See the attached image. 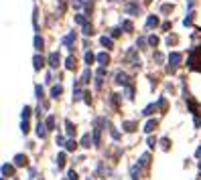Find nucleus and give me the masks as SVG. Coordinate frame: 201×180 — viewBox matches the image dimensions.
<instances>
[{"instance_id": "f257e3e1", "label": "nucleus", "mask_w": 201, "mask_h": 180, "mask_svg": "<svg viewBox=\"0 0 201 180\" xmlns=\"http://www.w3.org/2000/svg\"><path fill=\"white\" fill-rule=\"evenodd\" d=\"M124 10H126V14H138L140 6H138V2H128L126 6H124Z\"/></svg>"}, {"instance_id": "f03ea898", "label": "nucleus", "mask_w": 201, "mask_h": 180, "mask_svg": "<svg viewBox=\"0 0 201 180\" xmlns=\"http://www.w3.org/2000/svg\"><path fill=\"white\" fill-rule=\"evenodd\" d=\"M47 63H49L51 69H57V65H59V53H57V51H55V53H51L49 57H47Z\"/></svg>"}, {"instance_id": "7ed1b4c3", "label": "nucleus", "mask_w": 201, "mask_h": 180, "mask_svg": "<svg viewBox=\"0 0 201 180\" xmlns=\"http://www.w3.org/2000/svg\"><path fill=\"white\" fill-rule=\"evenodd\" d=\"M116 83H118V85H130V79H128L126 73L118 71V73H116Z\"/></svg>"}, {"instance_id": "20e7f679", "label": "nucleus", "mask_w": 201, "mask_h": 180, "mask_svg": "<svg viewBox=\"0 0 201 180\" xmlns=\"http://www.w3.org/2000/svg\"><path fill=\"white\" fill-rule=\"evenodd\" d=\"M169 61H171V65H173V67H177L179 63H181V53H177V51H173V53L169 55Z\"/></svg>"}, {"instance_id": "39448f33", "label": "nucleus", "mask_w": 201, "mask_h": 180, "mask_svg": "<svg viewBox=\"0 0 201 180\" xmlns=\"http://www.w3.org/2000/svg\"><path fill=\"white\" fill-rule=\"evenodd\" d=\"M47 130H49V128H47V123H43V122L37 123V136H39V138H45V136H47Z\"/></svg>"}, {"instance_id": "423d86ee", "label": "nucleus", "mask_w": 201, "mask_h": 180, "mask_svg": "<svg viewBox=\"0 0 201 180\" xmlns=\"http://www.w3.org/2000/svg\"><path fill=\"white\" fill-rule=\"evenodd\" d=\"M73 42H75V35L73 32H69V35H67L65 38H63V45H67V49H73Z\"/></svg>"}, {"instance_id": "0eeeda50", "label": "nucleus", "mask_w": 201, "mask_h": 180, "mask_svg": "<svg viewBox=\"0 0 201 180\" xmlns=\"http://www.w3.org/2000/svg\"><path fill=\"white\" fill-rule=\"evenodd\" d=\"M14 164L16 166H24V164H27V156H24V154H16V156H14Z\"/></svg>"}, {"instance_id": "6e6552de", "label": "nucleus", "mask_w": 201, "mask_h": 180, "mask_svg": "<svg viewBox=\"0 0 201 180\" xmlns=\"http://www.w3.org/2000/svg\"><path fill=\"white\" fill-rule=\"evenodd\" d=\"M96 59H98V63H100V65H108V63H110V57H108V53H100Z\"/></svg>"}, {"instance_id": "1a4fd4ad", "label": "nucleus", "mask_w": 201, "mask_h": 180, "mask_svg": "<svg viewBox=\"0 0 201 180\" xmlns=\"http://www.w3.org/2000/svg\"><path fill=\"white\" fill-rule=\"evenodd\" d=\"M155 128H156V122H155V119H148L146 126H144V132H146V134H151V132L155 130Z\"/></svg>"}, {"instance_id": "9d476101", "label": "nucleus", "mask_w": 201, "mask_h": 180, "mask_svg": "<svg viewBox=\"0 0 201 180\" xmlns=\"http://www.w3.org/2000/svg\"><path fill=\"white\" fill-rule=\"evenodd\" d=\"M2 174L4 176H12V174H14V168H12L10 164H4L2 166Z\"/></svg>"}, {"instance_id": "9b49d317", "label": "nucleus", "mask_w": 201, "mask_h": 180, "mask_svg": "<svg viewBox=\"0 0 201 180\" xmlns=\"http://www.w3.org/2000/svg\"><path fill=\"white\" fill-rule=\"evenodd\" d=\"M61 91H63V89H61V85H55V87L51 89V97H53V99H57V97L61 95Z\"/></svg>"}, {"instance_id": "f8f14e48", "label": "nucleus", "mask_w": 201, "mask_h": 180, "mask_svg": "<svg viewBox=\"0 0 201 180\" xmlns=\"http://www.w3.org/2000/svg\"><path fill=\"white\" fill-rule=\"evenodd\" d=\"M65 132H67V136H75V126L71 122H65Z\"/></svg>"}, {"instance_id": "ddd939ff", "label": "nucleus", "mask_w": 201, "mask_h": 180, "mask_svg": "<svg viewBox=\"0 0 201 180\" xmlns=\"http://www.w3.org/2000/svg\"><path fill=\"white\" fill-rule=\"evenodd\" d=\"M156 24H159V18H156L155 14H152V16H148V18H146V27H148V28H151V27H156Z\"/></svg>"}, {"instance_id": "4468645a", "label": "nucleus", "mask_w": 201, "mask_h": 180, "mask_svg": "<svg viewBox=\"0 0 201 180\" xmlns=\"http://www.w3.org/2000/svg\"><path fill=\"white\" fill-rule=\"evenodd\" d=\"M65 69H69V71H73V69H75V59H73V57H67V61H65Z\"/></svg>"}, {"instance_id": "2eb2a0df", "label": "nucleus", "mask_w": 201, "mask_h": 180, "mask_svg": "<svg viewBox=\"0 0 201 180\" xmlns=\"http://www.w3.org/2000/svg\"><path fill=\"white\" fill-rule=\"evenodd\" d=\"M122 128H124L126 132H134V130H136V123H134V122H124Z\"/></svg>"}, {"instance_id": "dca6fc26", "label": "nucleus", "mask_w": 201, "mask_h": 180, "mask_svg": "<svg viewBox=\"0 0 201 180\" xmlns=\"http://www.w3.org/2000/svg\"><path fill=\"white\" fill-rule=\"evenodd\" d=\"M100 42L106 47V49H112V38H110V37H102V38H100Z\"/></svg>"}, {"instance_id": "f3484780", "label": "nucleus", "mask_w": 201, "mask_h": 180, "mask_svg": "<svg viewBox=\"0 0 201 180\" xmlns=\"http://www.w3.org/2000/svg\"><path fill=\"white\" fill-rule=\"evenodd\" d=\"M81 146H83V148H89V146H92V138H89V134H85L83 138H81Z\"/></svg>"}, {"instance_id": "a211bd4d", "label": "nucleus", "mask_w": 201, "mask_h": 180, "mask_svg": "<svg viewBox=\"0 0 201 180\" xmlns=\"http://www.w3.org/2000/svg\"><path fill=\"white\" fill-rule=\"evenodd\" d=\"M43 65H45V59H43V57H39V55H37V57H35V69L39 71L41 67H43Z\"/></svg>"}, {"instance_id": "6ab92c4d", "label": "nucleus", "mask_w": 201, "mask_h": 180, "mask_svg": "<svg viewBox=\"0 0 201 180\" xmlns=\"http://www.w3.org/2000/svg\"><path fill=\"white\" fill-rule=\"evenodd\" d=\"M89 79H92V71L85 69V71H83V75H81V83H87Z\"/></svg>"}, {"instance_id": "aec40b11", "label": "nucleus", "mask_w": 201, "mask_h": 180, "mask_svg": "<svg viewBox=\"0 0 201 180\" xmlns=\"http://www.w3.org/2000/svg\"><path fill=\"white\" fill-rule=\"evenodd\" d=\"M35 49H37V51H41V49H43V38H41L39 35L35 37Z\"/></svg>"}, {"instance_id": "412c9836", "label": "nucleus", "mask_w": 201, "mask_h": 180, "mask_svg": "<svg viewBox=\"0 0 201 180\" xmlns=\"http://www.w3.org/2000/svg\"><path fill=\"white\" fill-rule=\"evenodd\" d=\"M63 164H65V154H59V156H57V166H59V168H63Z\"/></svg>"}, {"instance_id": "4be33fe9", "label": "nucleus", "mask_w": 201, "mask_h": 180, "mask_svg": "<svg viewBox=\"0 0 201 180\" xmlns=\"http://www.w3.org/2000/svg\"><path fill=\"white\" fill-rule=\"evenodd\" d=\"M47 128H49V130H55V118H53V115L47 118Z\"/></svg>"}, {"instance_id": "5701e85b", "label": "nucleus", "mask_w": 201, "mask_h": 180, "mask_svg": "<svg viewBox=\"0 0 201 180\" xmlns=\"http://www.w3.org/2000/svg\"><path fill=\"white\" fill-rule=\"evenodd\" d=\"M75 146H77V144H75L73 140H67V142H65V148L69 150V152H73V150H75Z\"/></svg>"}, {"instance_id": "b1692460", "label": "nucleus", "mask_w": 201, "mask_h": 180, "mask_svg": "<svg viewBox=\"0 0 201 180\" xmlns=\"http://www.w3.org/2000/svg\"><path fill=\"white\" fill-rule=\"evenodd\" d=\"M130 174H132V178H138V174H140V168H138V166H132V170H130Z\"/></svg>"}, {"instance_id": "393cba45", "label": "nucleus", "mask_w": 201, "mask_h": 180, "mask_svg": "<svg viewBox=\"0 0 201 180\" xmlns=\"http://www.w3.org/2000/svg\"><path fill=\"white\" fill-rule=\"evenodd\" d=\"M138 164H140V166H146V164H148V154H142V156H140Z\"/></svg>"}, {"instance_id": "a878e982", "label": "nucleus", "mask_w": 201, "mask_h": 180, "mask_svg": "<svg viewBox=\"0 0 201 180\" xmlns=\"http://www.w3.org/2000/svg\"><path fill=\"white\" fill-rule=\"evenodd\" d=\"M156 105H159V103H156ZM156 105H148V108H146V109H144V111H142V113H144V115H151V113H152V111H155V109H156Z\"/></svg>"}, {"instance_id": "bb28decb", "label": "nucleus", "mask_w": 201, "mask_h": 180, "mask_svg": "<svg viewBox=\"0 0 201 180\" xmlns=\"http://www.w3.org/2000/svg\"><path fill=\"white\" fill-rule=\"evenodd\" d=\"M35 93H37V97H39V101L43 99V87H41V85H37V87H35Z\"/></svg>"}, {"instance_id": "cd10ccee", "label": "nucleus", "mask_w": 201, "mask_h": 180, "mask_svg": "<svg viewBox=\"0 0 201 180\" xmlns=\"http://www.w3.org/2000/svg\"><path fill=\"white\" fill-rule=\"evenodd\" d=\"M173 10V4H162L161 6V12H171Z\"/></svg>"}, {"instance_id": "c85d7f7f", "label": "nucleus", "mask_w": 201, "mask_h": 180, "mask_svg": "<svg viewBox=\"0 0 201 180\" xmlns=\"http://www.w3.org/2000/svg\"><path fill=\"white\" fill-rule=\"evenodd\" d=\"M148 45H151V47H156V45H159V38H156V37H148Z\"/></svg>"}, {"instance_id": "c756f323", "label": "nucleus", "mask_w": 201, "mask_h": 180, "mask_svg": "<svg viewBox=\"0 0 201 180\" xmlns=\"http://www.w3.org/2000/svg\"><path fill=\"white\" fill-rule=\"evenodd\" d=\"M175 42H177V37H175V35H171V37H167V45H175Z\"/></svg>"}, {"instance_id": "7c9ffc66", "label": "nucleus", "mask_w": 201, "mask_h": 180, "mask_svg": "<svg viewBox=\"0 0 201 180\" xmlns=\"http://www.w3.org/2000/svg\"><path fill=\"white\" fill-rule=\"evenodd\" d=\"M20 130H23V134H29V122H27V119H23V126H20Z\"/></svg>"}, {"instance_id": "2f4dec72", "label": "nucleus", "mask_w": 201, "mask_h": 180, "mask_svg": "<svg viewBox=\"0 0 201 180\" xmlns=\"http://www.w3.org/2000/svg\"><path fill=\"white\" fill-rule=\"evenodd\" d=\"M93 142H96V144H100V130H98V128L93 130Z\"/></svg>"}, {"instance_id": "473e14b6", "label": "nucleus", "mask_w": 201, "mask_h": 180, "mask_svg": "<svg viewBox=\"0 0 201 180\" xmlns=\"http://www.w3.org/2000/svg\"><path fill=\"white\" fill-rule=\"evenodd\" d=\"M110 134H112V138H114V140H120V134H118V130L110 128Z\"/></svg>"}, {"instance_id": "72a5a7b5", "label": "nucleus", "mask_w": 201, "mask_h": 180, "mask_svg": "<svg viewBox=\"0 0 201 180\" xmlns=\"http://www.w3.org/2000/svg\"><path fill=\"white\" fill-rule=\"evenodd\" d=\"M122 28H126V31H132V22H130V20H124V22H122Z\"/></svg>"}, {"instance_id": "f704fd0d", "label": "nucleus", "mask_w": 201, "mask_h": 180, "mask_svg": "<svg viewBox=\"0 0 201 180\" xmlns=\"http://www.w3.org/2000/svg\"><path fill=\"white\" fill-rule=\"evenodd\" d=\"M161 148H162V150H169V140H167V138L161 140Z\"/></svg>"}, {"instance_id": "c9c22d12", "label": "nucleus", "mask_w": 201, "mask_h": 180, "mask_svg": "<svg viewBox=\"0 0 201 180\" xmlns=\"http://www.w3.org/2000/svg\"><path fill=\"white\" fill-rule=\"evenodd\" d=\"M67 178H69V180H77V174H75V170H69V172H67Z\"/></svg>"}, {"instance_id": "e433bc0d", "label": "nucleus", "mask_w": 201, "mask_h": 180, "mask_svg": "<svg viewBox=\"0 0 201 180\" xmlns=\"http://www.w3.org/2000/svg\"><path fill=\"white\" fill-rule=\"evenodd\" d=\"M29 115H31V108H24L23 109V119H29Z\"/></svg>"}, {"instance_id": "4c0bfd02", "label": "nucleus", "mask_w": 201, "mask_h": 180, "mask_svg": "<svg viewBox=\"0 0 201 180\" xmlns=\"http://www.w3.org/2000/svg\"><path fill=\"white\" fill-rule=\"evenodd\" d=\"M83 35H85V37L92 35V27H89V24H83Z\"/></svg>"}, {"instance_id": "58836bf2", "label": "nucleus", "mask_w": 201, "mask_h": 180, "mask_svg": "<svg viewBox=\"0 0 201 180\" xmlns=\"http://www.w3.org/2000/svg\"><path fill=\"white\" fill-rule=\"evenodd\" d=\"M85 63H87V65H89V63H93V55L92 53H85Z\"/></svg>"}, {"instance_id": "ea45409f", "label": "nucleus", "mask_w": 201, "mask_h": 180, "mask_svg": "<svg viewBox=\"0 0 201 180\" xmlns=\"http://www.w3.org/2000/svg\"><path fill=\"white\" fill-rule=\"evenodd\" d=\"M102 85H104V81H102V75H98V79H96V87H98V89H102Z\"/></svg>"}, {"instance_id": "a19ab883", "label": "nucleus", "mask_w": 201, "mask_h": 180, "mask_svg": "<svg viewBox=\"0 0 201 180\" xmlns=\"http://www.w3.org/2000/svg\"><path fill=\"white\" fill-rule=\"evenodd\" d=\"M162 59H165V57H162V53H155V61L156 63H162Z\"/></svg>"}, {"instance_id": "79ce46f5", "label": "nucleus", "mask_w": 201, "mask_h": 180, "mask_svg": "<svg viewBox=\"0 0 201 180\" xmlns=\"http://www.w3.org/2000/svg\"><path fill=\"white\" fill-rule=\"evenodd\" d=\"M191 20H193V18H191V14H189V16H185V18H183V24H185V27H189Z\"/></svg>"}, {"instance_id": "37998d69", "label": "nucleus", "mask_w": 201, "mask_h": 180, "mask_svg": "<svg viewBox=\"0 0 201 180\" xmlns=\"http://www.w3.org/2000/svg\"><path fill=\"white\" fill-rule=\"evenodd\" d=\"M75 22H79V24H85V18H83L81 14H77V16H75Z\"/></svg>"}, {"instance_id": "c03bdc74", "label": "nucleus", "mask_w": 201, "mask_h": 180, "mask_svg": "<svg viewBox=\"0 0 201 180\" xmlns=\"http://www.w3.org/2000/svg\"><path fill=\"white\" fill-rule=\"evenodd\" d=\"M83 101H85V103H92V97H89V93H83Z\"/></svg>"}, {"instance_id": "a18cd8bd", "label": "nucleus", "mask_w": 201, "mask_h": 180, "mask_svg": "<svg viewBox=\"0 0 201 180\" xmlns=\"http://www.w3.org/2000/svg\"><path fill=\"white\" fill-rule=\"evenodd\" d=\"M148 146H151V148H155V146H156V140H155V138H148Z\"/></svg>"}, {"instance_id": "49530a36", "label": "nucleus", "mask_w": 201, "mask_h": 180, "mask_svg": "<svg viewBox=\"0 0 201 180\" xmlns=\"http://www.w3.org/2000/svg\"><path fill=\"white\" fill-rule=\"evenodd\" d=\"M98 75H102V77H104V75H106V69H104V65H102V67H100V69H98Z\"/></svg>"}, {"instance_id": "de8ad7c7", "label": "nucleus", "mask_w": 201, "mask_h": 180, "mask_svg": "<svg viewBox=\"0 0 201 180\" xmlns=\"http://www.w3.org/2000/svg\"><path fill=\"white\" fill-rule=\"evenodd\" d=\"M120 35V28H112V37H118Z\"/></svg>"}, {"instance_id": "09e8293b", "label": "nucleus", "mask_w": 201, "mask_h": 180, "mask_svg": "<svg viewBox=\"0 0 201 180\" xmlns=\"http://www.w3.org/2000/svg\"><path fill=\"white\" fill-rule=\"evenodd\" d=\"M195 154H197V158H201V146L197 148V152H195Z\"/></svg>"}, {"instance_id": "8fccbe9b", "label": "nucleus", "mask_w": 201, "mask_h": 180, "mask_svg": "<svg viewBox=\"0 0 201 180\" xmlns=\"http://www.w3.org/2000/svg\"><path fill=\"white\" fill-rule=\"evenodd\" d=\"M144 2H146V4H148V2H152V0H144Z\"/></svg>"}, {"instance_id": "3c124183", "label": "nucleus", "mask_w": 201, "mask_h": 180, "mask_svg": "<svg viewBox=\"0 0 201 180\" xmlns=\"http://www.w3.org/2000/svg\"><path fill=\"white\" fill-rule=\"evenodd\" d=\"M87 180H89V178H87Z\"/></svg>"}]
</instances>
